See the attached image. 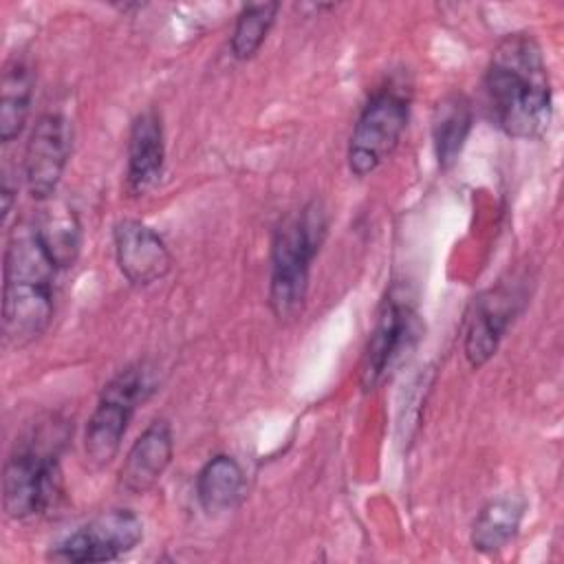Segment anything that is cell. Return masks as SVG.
<instances>
[{
	"mask_svg": "<svg viewBox=\"0 0 564 564\" xmlns=\"http://www.w3.org/2000/svg\"><path fill=\"white\" fill-rule=\"evenodd\" d=\"M326 236V212L311 200L293 216L284 218L271 242L269 304L280 319L295 317L306 300L311 262Z\"/></svg>",
	"mask_w": 564,
	"mask_h": 564,
	"instance_id": "cell-4",
	"label": "cell"
},
{
	"mask_svg": "<svg viewBox=\"0 0 564 564\" xmlns=\"http://www.w3.org/2000/svg\"><path fill=\"white\" fill-rule=\"evenodd\" d=\"M408 117L410 99L392 86L377 90L368 99L348 143V167L355 176L372 174L394 152Z\"/></svg>",
	"mask_w": 564,
	"mask_h": 564,
	"instance_id": "cell-6",
	"label": "cell"
},
{
	"mask_svg": "<svg viewBox=\"0 0 564 564\" xmlns=\"http://www.w3.org/2000/svg\"><path fill=\"white\" fill-rule=\"evenodd\" d=\"M33 227L44 249L59 269L75 262L79 251V223L73 209L64 205H53V209H46Z\"/></svg>",
	"mask_w": 564,
	"mask_h": 564,
	"instance_id": "cell-18",
	"label": "cell"
},
{
	"mask_svg": "<svg viewBox=\"0 0 564 564\" xmlns=\"http://www.w3.org/2000/svg\"><path fill=\"white\" fill-rule=\"evenodd\" d=\"M165 143L161 117L154 108L139 112L128 132V167L126 183L137 196L148 194L163 174Z\"/></svg>",
	"mask_w": 564,
	"mask_h": 564,
	"instance_id": "cell-12",
	"label": "cell"
},
{
	"mask_svg": "<svg viewBox=\"0 0 564 564\" xmlns=\"http://www.w3.org/2000/svg\"><path fill=\"white\" fill-rule=\"evenodd\" d=\"M13 194H15V189L9 185V178H4V183H2V225L4 227L9 225V216L13 209Z\"/></svg>",
	"mask_w": 564,
	"mask_h": 564,
	"instance_id": "cell-20",
	"label": "cell"
},
{
	"mask_svg": "<svg viewBox=\"0 0 564 564\" xmlns=\"http://www.w3.org/2000/svg\"><path fill=\"white\" fill-rule=\"evenodd\" d=\"M511 315V302L507 297H498V293H491V300L478 302L465 335V357L474 368H480L491 359Z\"/></svg>",
	"mask_w": 564,
	"mask_h": 564,
	"instance_id": "cell-15",
	"label": "cell"
},
{
	"mask_svg": "<svg viewBox=\"0 0 564 564\" xmlns=\"http://www.w3.org/2000/svg\"><path fill=\"white\" fill-rule=\"evenodd\" d=\"M421 335V322L405 295H399L397 291H390L379 308L375 328L368 337L359 383L364 392L375 390L386 375L392 370V366L399 361V357L410 350Z\"/></svg>",
	"mask_w": 564,
	"mask_h": 564,
	"instance_id": "cell-7",
	"label": "cell"
},
{
	"mask_svg": "<svg viewBox=\"0 0 564 564\" xmlns=\"http://www.w3.org/2000/svg\"><path fill=\"white\" fill-rule=\"evenodd\" d=\"M57 269L35 227L15 225L4 249L2 284V333L11 346L22 348L48 328Z\"/></svg>",
	"mask_w": 564,
	"mask_h": 564,
	"instance_id": "cell-2",
	"label": "cell"
},
{
	"mask_svg": "<svg viewBox=\"0 0 564 564\" xmlns=\"http://www.w3.org/2000/svg\"><path fill=\"white\" fill-rule=\"evenodd\" d=\"M485 93L496 126L513 139H535L551 121V82L538 42L507 35L491 53Z\"/></svg>",
	"mask_w": 564,
	"mask_h": 564,
	"instance_id": "cell-1",
	"label": "cell"
},
{
	"mask_svg": "<svg viewBox=\"0 0 564 564\" xmlns=\"http://www.w3.org/2000/svg\"><path fill=\"white\" fill-rule=\"evenodd\" d=\"M524 513V500L518 496H500L487 502L471 527V544L476 551L494 553L502 549L518 531Z\"/></svg>",
	"mask_w": 564,
	"mask_h": 564,
	"instance_id": "cell-17",
	"label": "cell"
},
{
	"mask_svg": "<svg viewBox=\"0 0 564 564\" xmlns=\"http://www.w3.org/2000/svg\"><path fill=\"white\" fill-rule=\"evenodd\" d=\"M278 11V2H253L242 7L231 33V55L236 59H251L260 51L275 22Z\"/></svg>",
	"mask_w": 564,
	"mask_h": 564,
	"instance_id": "cell-19",
	"label": "cell"
},
{
	"mask_svg": "<svg viewBox=\"0 0 564 564\" xmlns=\"http://www.w3.org/2000/svg\"><path fill=\"white\" fill-rule=\"evenodd\" d=\"M70 141L73 130L66 117L46 112L35 121L22 161L24 185L35 200H48L55 194L70 156Z\"/></svg>",
	"mask_w": 564,
	"mask_h": 564,
	"instance_id": "cell-9",
	"label": "cell"
},
{
	"mask_svg": "<svg viewBox=\"0 0 564 564\" xmlns=\"http://www.w3.org/2000/svg\"><path fill=\"white\" fill-rule=\"evenodd\" d=\"M68 438L64 421L48 419L15 441L2 476V505L9 518L44 513L62 494L59 454Z\"/></svg>",
	"mask_w": 564,
	"mask_h": 564,
	"instance_id": "cell-3",
	"label": "cell"
},
{
	"mask_svg": "<svg viewBox=\"0 0 564 564\" xmlns=\"http://www.w3.org/2000/svg\"><path fill=\"white\" fill-rule=\"evenodd\" d=\"M112 242L117 267L134 286L161 280L172 267V253L163 238L137 218H121L112 227Z\"/></svg>",
	"mask_w": 564,
	"mask_h": 564,
	"instance_id": "cell-10",
	"label": "cell"
},
{
	"mask_svg": "<svg viewBox=\"0 0 564 564\" xmlns=\"http://www.w3.org/2000/svg\"><path fill=\"white\" fill-rule=\"evenodd\" d=\"M150 392L152 381L143 366H128L104 386L84 434V452L93 467L112 463L134 410Z\"/></svg>",
	"mask_w": 564,
	"mask_h": 564,
	"instance_id": "cell-5",
	"label": "cell"
},
{
	"mask_svg": "<svg viewBox=\"0 0 564 564\" xmlns=\"http://www.w3.org/2000/svg\"><path fill=\"white\" fill-rule=\"evenodd\" d=\"M469 130H471L469 101L458 93L445 95L436 104L434 117H432L434 150H436L438 165L443 170H449L456 163V159L467 141Z\"/></svg>",
	"mask_w": 564,
	"mask_h": 564,
	"instance_id": "cell-16",
	"label": "cell"
},
{
	"mask_svg": "<svg viewBox=\"0 0 564 564\" xmlns=\"http://www.w3.org/2000/svg\"><path fill=\"white\" fill-rule=\"evenodd\" d=\"M172 456H174L172 427L165 419H156L139 434V438L128 449L123 465L119 469V485L128 494L150 491L170 467Z\"/></svg>",
	"mask_w": 564,
	"mask_h": 564,
	"instance_id": "cell-11",
	"label": "cell"
},
{
	"mask_svg": "<svg viewBox=\"0 0 564 564\" xmlns=\"http://www.w3.org/2000/svg\"><path fill=\"white\" fill-rule=\"evenodd\" d=\"M141 540V518L130 509H110L95 516L90 522L64 538L51 557L75 564L112 562L130 553Z\"/></svg>",
	"mask_w": 564,
	"mask_h": 564,
	"instance_id": "cell-8",
	"label": "cell"
},
{
	"mask_svg": "<svg viewBox=\"0 0 564 564\" xmlns=\"http://www.w3.org/2000/svg\"><path fill=\"white\" fill-rule=\"evenodd\" d=\"M33 99V70L20 59L11 57L2 70L0 84V139L13 141L26 126Z\"/></svg>",
	"mask_w": 564,
	"mask_h": 564,
	"instance_id": "cell-14",
	"label": "cell"
},
{
	"mask_svg": "<svg viewBox=\"0 0 564 564\" xmlns=\"http://www.w3.org/2000/svg\"><path fill=\"white\" fill-rule=\"evenodd\" d=\"M245 491V474L236 458L218 454L209 458L196 476V498L207 513L234 509Z\"/></svg>",
	"mask_w": 564,
	"mask_h": 564,
	"instance_id": "cell-13",
	"label": "cell"
}]
</instances>
